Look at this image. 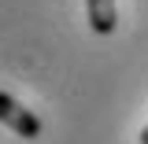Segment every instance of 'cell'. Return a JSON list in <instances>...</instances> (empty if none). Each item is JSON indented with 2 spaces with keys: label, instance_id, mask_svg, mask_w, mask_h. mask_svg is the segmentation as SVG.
<instances>
[{
  "label": "cell",
  "instance_id": "1",
  "mask_svg": "<svg viewBox=\"0 0 148 144\" xmlns=\"http://www.w3.org/2000/svg\"><path fill=\"white\" fill-rule=\"evenodd\" d=\"M0 126H8L11 133L26 137V141H37L41 129H45V126H41V118H37L34 111H26L11 92H0Z\"/></svg>",
  "mask_w": 148,
  "mask_h": 144
},
{
  "label": "cell",
  "instance_id": "2",
  "mask_svg": "<svg viewBox=\"0 0 148 144\" xmlns=\"http://www.w3.org/2000/svg\"><path fill=\"white\" fill-rule=\"evenodd\" d=\"M85 15H89L92 33L111 37L119 26V11H115V0H85Z\"/></svg>",
  "mask_w": 148,
  "mask_h": 144
},
{
  "label": "cell",
  "instance_id": "3",
  "mask_svg": "<svg viewBox=\"0 0 148 144\" xmlns=\"http://www.w3.org/2000/svg\"><path fill=\"white\" fill-rule=\"evenodd\" d=\"M137 144H148V126L141 129V137H137Z\"/></svg>",
  "mask_w": 148,
  "mask_h": 144
}]
</instances>
